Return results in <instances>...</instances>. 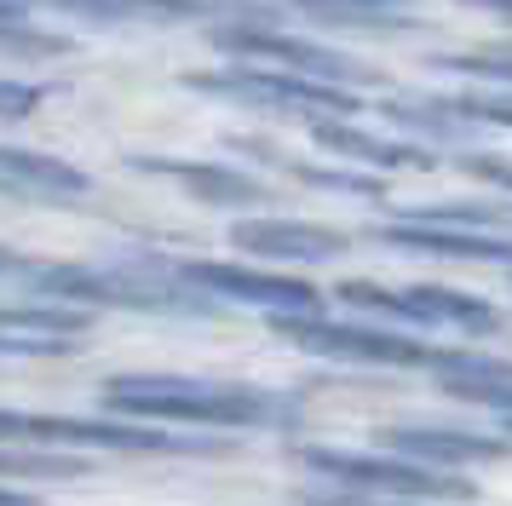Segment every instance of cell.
<instances>
[{
  "label": "cell",
  "instance_id": "obj_9",
  "mask_svg": "<svg viewBox=\"0 0 512 506\" xmlns=\"http://www.w3.org/2000/svg\"><path fill=\"white\" fill-rule=\"evenodd\" d=\"M93 328L87 305H0V351L6 357H52L75 351V340Z\"/></svg>",
  "mask_w": 512,
  "mask_h": 506
},
{
  "label": "cell",
  "instance_id": "obj_10",
  "mask_svg": "<svg viewBox=\"0 0 512 506\" xmlns=\"http://www.w3.org/2000/svg\"><path fill=\"white\" fill-rule=\"evenodd\" d=\"M87 190H93V179L81 167H70L64 156H41V150H24V144H0V196L75 207Z\"/></svg>",
  "mask_w": 512,
  "mask_h": 506
},
{
  "label": "cell",
  "instance_id": "obj_3",
  "mask_svg": "<svg viewBox=\"0 0 512 506\" xmlns=\"http://www.w3.org/2000/svg\"><path fill=\"white\" fill-rule=\"evenodd\" d=\"M0 443H81V449H150V455H219L231 443L219 437H173V432H150V426H116V420H81V414H29V409H0Z\"/></svg>",
  "mask_w": 512,
  "mask_h": 506
},
{
  "label": "cell",
  "instance_id": "obj_28",
  "mask_svg": "<svg viewBox=\"0 0 512 506\" xmlns=\"http://www.w3.org/2000/svg\"><path fill=\"white\" fill-rule=\"evenodd\" d=\"M0 271H24V259L18 253H0Z\"/></svg>",
  "mask_w": 512,
  "mask_h": 506
},
{
  "label": "cell",
  "instance_id": "obj_11",
  "mask_svg": "<svg viewBox=\"0 0 512 506\" xmlns=\"http://www.w3.org/2000/svg\"><path fill=\"white\" fill-rule=\"evenodd\" d=\"M58 12L93 23H190V18H265L254 0H47Z\"/></svg>",
  "mask_w": 512,
  "mask_h": 506
},
{
  "label": "cell",
  "instance_id": "obj_8",
  "mask_svg": "<svg viewBox=\"0 0 512 506\" xmlns=\"http://www.w3.org/2000/svg\"><path fill=\"white\" fill-rule=\"evenodd\" d=\"M185 288L213 299H236V305H265V311H317L323 294L300 282V276H271V271H242V265H213V259H185L167 265Z\"/></svg>",
  "mask_w": 512,
  "mask_h": 506
},
{
  "label": "cell",
  "instance_id": "obj_15",
  "mask_svg": "<svg viewBox=\"0 0 512 506\" xmlns=\"http://www.w3.org/2000/svg\"><path fill=\"white\" fill-rule=\"evenodd\" d=\"M426 368L443 380V391L512 414V363H501V357H484V351H432Z\"/></svg>",
  "mask_w": 512,
  "mask_h": 506
},
{
  "label": "cell",
  "instance_id": "obj_18",
  "mask_svg": "<svg viewBox=\"0 0 512 506\" xmlns=\"http://www.w3.org/2000/svg\"><path fill=\"white\" fill-rule=\"evenodd\" d=\"M300 12L323 23H403L409 0H294Z\"/></svg>",
  "mask_w": 512,
  "mask_h": 506
},
{
  "label": "cell",
  "instance_id": "obj_7",
  "mask_svg": "<svg viewBox=\"0 0 512 506\" xmlns=\"http://www.w3.org/2000/svg\"><path fill=\"white\" fill-rule=\"evenodd\" d=\"M213 46L231 52L236 64H265V69H294V75H311V81H369V69H357L346 52L317 41H294V35H277V29H213Z\"/></svg>",
  "mask_w": 512,
  "mask_h": 506
},
{
  "label": "cell",
  "instance_id": "obj_13",
  "mask_svg": "<svg viewBox=\"0 0 512 506\" xmlns=\"http://www.w3.org/2000/svg\"><path fill=\"white\" fill-rule=\"evenodd\" d=\"M380 449L420 460V466H489V460H507L512 443L484 432H449V426H386Z\"/></svg>",
  "mask_w": 512,
  "mask_h": 506
},
{
  "label": "cell",
  "instance_id": "obj_17",
  "mask_svg": "<svg viewBox=\"0 0 512 506\" xmlns=\"http://www.w3.org/2000/svg\"><path fill=\"white\" fill-rule=\"evenodd\" d=\"M311 138H317L323 150H334V156L363 161V167H432V156L415 150V144H386V138L357 133V127H346V121H317Z\"/></svg>",
  "mask_w": 512,
  "mask_h": 506
},
{
  "label": "cell",
  "instance_id": "obj_19",
  "mask_svg": "<svg viewBox=\"0 0 512 506\" xmlns=\"http://www.w3.org/2000/svg\"><path fill=\"white\" fill-rule=\"evenodd\" d=\"M87 466L70 455H18L12 443H0V478H81Z\"/></svg>",
  "mask_w": 512,
  "mask_h": 506
},
{
  "label": "cell",
  "instance_id": "obj_27",
  "mask_svg": "<svg viewBox=\"0 0 512 506\" xmlns=\"http://www.w3.org/2000/svg\"><path fill=\"white\" fill-rule=\"evenodd\" d=\"M466 6H489V12H501V18H512V0H466Z\"/></svg>",
  "mask_w": 512,
  "mask_h": 506
},
{
  "label": "cell",
  "instance_id": "obj_26",
  "mask_svg": "<svg viewBox=\"0 0 512 506\" xmlns=\"http://www.w3.org/2000/svg\"><path fill=\"white\" fill-rule=\"evenodd\" d=\"M29 12V0H0V23H12V18H24Z\"/></svg>",
  "mask_w": 512,
  "mask_h": 506
},
{
  "label": "cell",
  "instance_id": "obj_20",
  "mask_svg": "<svg viewBox=\"0 0 512 506\" xmlns=\"http://www.w3.org/2000/svg\"><path fill=\"white\" fill-rule=\"evenodd\" d=\"M461 121H489V127H512V92H472V98H443Z\"/></svg>",
  "mask_w": 512,
  "mask_h": 506
},
{
  "label": "cell",
  "instance_id": "obj_25",
  "mask_svg": "<svg viewBox=\"0 0 512 506\" xmlns=\"http://www.w3.org/2000/svg\"><path fill=\"white\" fill-rule=\"evenodd\" d=\"M0 506H41L35 495H24V489H0Z\"/></svg>",
  "mask_w": 512,
  "mask_h": 506
},
{
  "label": "cell",
  "instance_id": "obj_5",
  "mask_svg": "<svg viewBox=\"0 0 512 506\" xmlns=\"http://www.w3.org/2000/svg\"><path fill=\"white\" fill-rule=\"evenodd\" d=\"M334 294L363 311H386V317L420 322V328H461V334H495L501 311L484 299L461 294V288H380V282H340Z\"/></svg>",
  "mask_w": 512,
  "mask_h": 506
},
{
  "label": "cell",
  "instance_id": "obj_22",
  "mask_svg": "<svg viewBox=\"0 0 512 506\" xmlns=\"http://www.w3.org/2000/svg\"><path fill=\"white\" fill-rule=\"evenodd\" d=\"M0 46H12V52H35V58H52V52H70V41L64 35H29L24 18L0 23Z\"/></svg>",
  "mask_w": 512,
  "mask_h": 506
},
{
  "label": "cell",
  "instance_id": "obj_12",
  "mask_svg": "<svg viewBox=\"0 0 512 506\" xmlns=\"http://www.w3.org/2000/svg\"><path fill=\"white\" fill-rule=\"evenodd\" d=\"M231 248L254 253V259H294V265H311V259L346 253V230L305 225V219H236Z\"/></svg>",
  "mask_w": 512,
  "mask_h": 506
},
{
  "label": "cell",
  "instance_id": "obj_24",
  "mask_svg": "<svg viewBox=\"0 0 512 506\" xmlns=\"http://www.w3.org/2000/svg\"><path fill=\"white\" fill-rule=\"evenodd\" d=\"M466 173H478V179L501 184V190H512V161H495V156H466L461 161Z\"/></svg>",
  "mask_w": 512,
  "mask_h": 506
},
{
  "label": "cell",
  "instance_id": "obj_6",
  "mask_svg": "<svg viewBox=\"0 0 512 506\" xmlns=\"http://www.w3.org/2000/svg\"><path fill=\"white\" fill-rule=\"evenodd\" d=\"M271 328L288 345L340 357V363H432V345L380 334V328H340V322H323L317 311H271Z\"/></svg>",
  "mask_w": 512,
  "mask_h": 506
},
{
  "label": "cell",
  "instance_id": "obj_21",
  "mask_svg": "<svg viewBox=\"0 0 512 506\" xmlns=\"http://www.w3.org/2000/svg\"><path fill=\"white\" fill-rule=\"evenodd\" d=\"M47 104V87L35 81H0V121H24Z\"/></svg>",
  "mask_w": 512,
  "mask_h": 506
},
{
  "label": "cell",
  "instance_id": "obj_14",
  "mask_svg": "<svg viewBox=\"0 0 512 506\" xmlns=\"http://www.w3.org/2000/svg\"><path fill=\"white\" fill-rule=\"evenodd\" d=\"M386 248H409V253H438V259H507L512 265V242L489 236L472 225H426V219H403V225H380L374 230Z\"/></svg>",
  "mask_w": 512,
  "mask_h": 506
},
{
  "label": "cell",
  "instance_id": "obj_16",
  "mask_svg": "<svg viewBox=\"0 0 512 506\" xmlns=\"http://www.w3.org/2000/svg\"><path fill=\"white\" fill-rule=\"evenodd\" d=\"M139 167H150V173H167V179H179L190 196H196V202H208V207L265 202V184L248 179V173H236V167H213V161H150V156H144Z\"/></svg>",
  "mask_w": 512,
  "mask_h": 506
},
{
  "label": "cell",
  "instance_id": "obj_4",
  "mask_svg": "<svg viewBox=\"0 0 512 506\" xmlns=\"http://www.w3.org/2000/svg\"><path fill=\"white\" fill-rule=\"evenodd\" d=\"M196 92H219V98H236V104H259V110H282V115H311V121H328V115H351L357 98L334 81H311V75H294V69H265V64H242V69H219V75H190Z\"/></svg>",
  "mask_w": 512,
  "mask_h": 506
},
{
  "label": "cell",
  "instance_id": "obj_1",
  "mask_svg": "<svg viewBox=\"0 0 512 506\" xmlns=\"http://www.w3.org/2000/svg\"><path fill=\"white\" fill-rule=\"evenodd\" d=\"M104 403L116 414L167 420V426H294L300 403L259 386H225V380H185V374H121L104 386Z\"/></svg>",
  "mask_w": 512,
  "mask_h": 506
},
{
  "label": "cell",
  "instance_id": "obj_2",
  "mask_svg": "<svg viewBox=\"0 0 512 506\" xmlns=\"http://www.w3.org/2000/svg\"><path fill=\"white\" fill-rule=\"evenodd\" d=\"M300 466L317 472V483L305 501L317 506H351L363 495H415V501H472L466 478H443L420 460H392V455H346V449H300Z\"/></svg>",
  "mask_w": 512,
  "mask_h": 506
},
{
  "label": "cell",
  "instance_id": "obj_29",
  "mask_svg": "<svg viewBox=\"0 0 512 506\" xmlns=\"http://www.w3.org/2000/svg\"><path fill=\"white\" fill-rule=\"evenodd\" d=\"M507 432H512V420H507Z\"/></svg>",
  "mask_w": 512,
  "mask_h": 506
},
{
  "label": "cell",
  "instance_id": "obj_23",
  "mask_svg": "<svg viewBox=\"0 0 512 506\" xmlns=\"http://www.w3.org/2000/svg\"><path fill=\"white\" fill-rule=\"evenodd\" d=\"M449 69L466 75H489V81H512V52H461V58H443Z\"/></svg>",
  "mask_w": 512,
  "mask_h": 506
}]
</instances>
